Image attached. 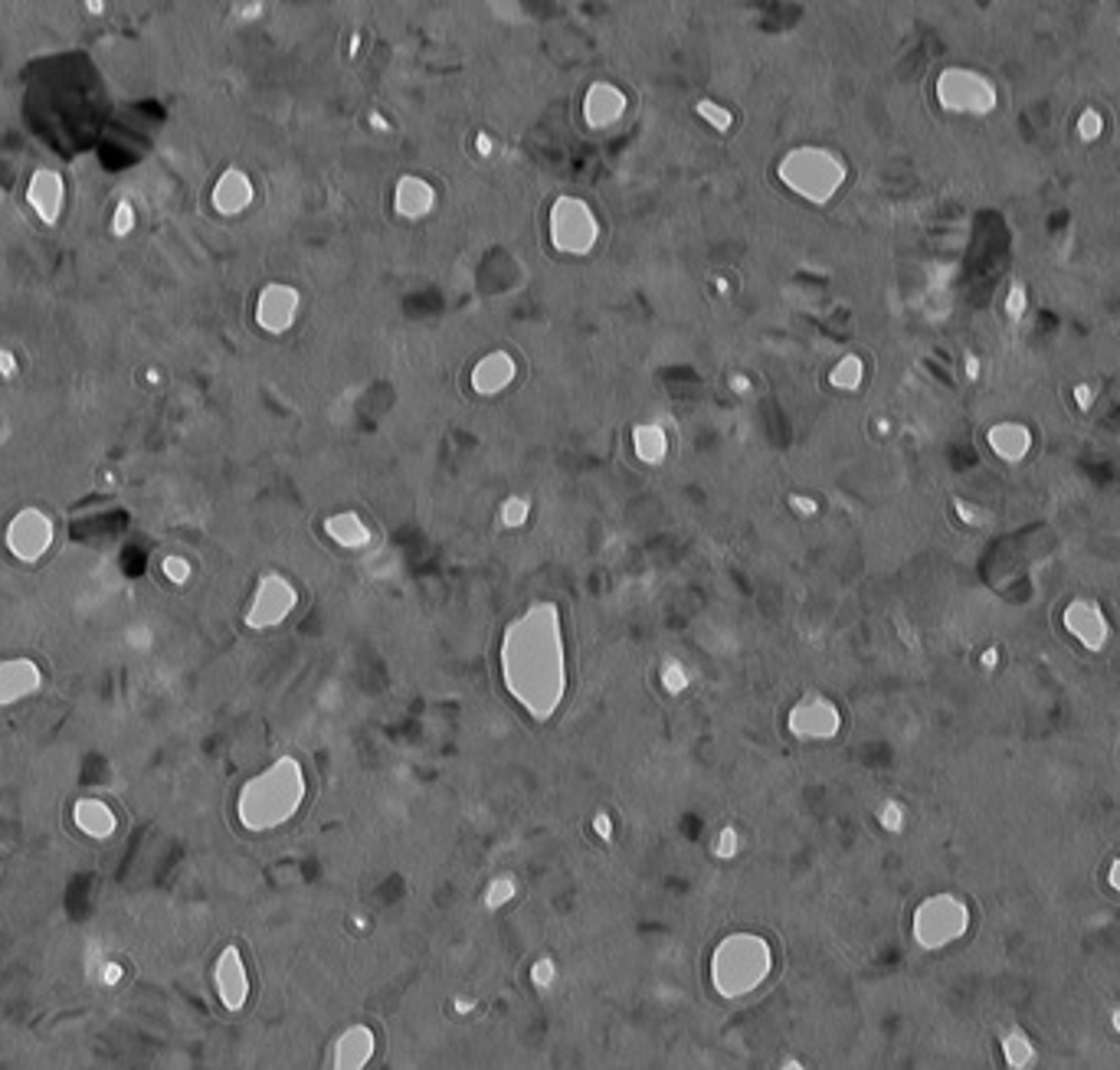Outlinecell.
I'll return each mask as SVG.
<instances>
[{"mask_svg":"<svg viewBox=\"0 0 1120 1070\" xmlns=\"http://www.w3.org/2000/svg\"><path fill=\"white\" fill-rule=\"evenodd\" d=\"M937 99L953 112H980L993 102V89L976 72L947 70L937 82Z\"/></svg>","mask_w":1120,"mask_h":1070,"instance_id":"6","label":"cell"},{"mask_svg":"<svg viewBox=\"0 0 1120 1070\" xmlns=\"http://www.w3.org/2000/svg\"><path fill=\"white\" fill-rule=\"evenodd\" d=\"M262 14V4H246L243 7V20H253V16Z\"/></svg>","mask_w":1120,"mask_h":1070,"instance_id":"28","label":"cell"},{"mask_svg":"<svg viewBox=\"0 0 1120 1070\" xmlns=\"http://www.w3.org/2000/svg\"><path fill=\"white\" fill-rule=\"evenodd\" d=\"M216 988H220L226 1009H239L246 1001V988L249 986H246V972L236 949H223L220 963H216Z\"/></svg>","mask_w":1120,"mask_h":1070,"instance_id":"15","label":"cell"},{"mask_svg":"<svg viewBox=\"0 0 1120 1070\" xmlns=\"http://www.w3.org/2000/svg\"><path fill=\"white\" fill-rule=\"evenodd\" d=\"M122 976H125V969L118 963L102 966V982H105V986H118V982H122Z\"/></svg>","mask_w":1120,"mask_h":1070,"instance_id":"24","label":"cell"},{"mask_svg":"<svg viewBox=\"0 0 1120 1070\" xmlns=\"http://www.w3.org/2000/svg\"><path fill=\"white\" fill-rule=\"evenodd\" d=\"M7 547L16 560L37 563L53 547V518L39 508H24L7 524Z\"/></svg>","mask_w":1120,"mask_h":1070,"instance_id":"5","label":"cell"},{"mask_svg":"<svg viewBox=\"0 0 1120 1070\" xmlns=\"http://www.w3.org/2000/svg\"><path fill=\"white\" fill-rule=\"evenodd\" d=\"M599 223L584 200L560 197L551 207V243L567 256H587L597 246Z\"/></svg>","mask_w":1120,"mask_h":1070,"instance_id":"4","label":"cell"},{"mask_svg":"<svg viewBox=\"0 0 1120 1070\" xmlns=\"http://www.w3.org/2000/svg\"><path fill=\"white\" fill-rule=\"evenodd\" d=\"M626 93H622L620 85L613 82H593L584 95V122L590 128L603 131V128H613L622 115H626Z\"/></svg>","mask_w":1120,"mask_h":1070,"instance_id":"9","label":"cell"},{"mask_svg":"<svg viewBox=\"0 0 1120 1070\" xmlns=\"http://www.w3.org/2000/svg\"><path fill=\"white\" fill-rule=\"evenodd\" d=\"M112 230H115V236H128V233L135 230V210H131L128 200H122V203L115 207V216H112Z\"/></svg>","mask_w":1120,"mask_h":1070,"instance_id":"21","label":"cell"},{"mask_svg":"<svg viewBox=\"0 0 1120 1070\" xmlns=\"http://www.w3.org/2000/svg\"><path fill=\"white\" fill-rule=\"evenodd\" d=\"M1074 397H1078V403H1082V406H1091V390H1088V387H1078V393H1074Z\"/></svg>","mask_w":1120,"mask_h":1070,"instance_id":"31","label":"cell"},{"mask_svg":"<svg viewBox=\"0 0 1120 1070\" xmlns=\"http://www.w3.org/2000/svg\"><path fill=\"white\" fill-rule=\"evenodd\" d=\"M299 314V291L289 285H266L256 301V322L272 334H282Z\"/></svg>","mask_w":1120,"mask_h":1070,"instance_id":"10","label":"cell"},{"mask_svg":"<svg viewBox=\"0 0 1120 1070\" xmlns=\"http://www.w3.org/2000/svg\"><path fill=\"white\" fill-rule=\"evenodd\" d=\"M1065 628L1084 645V649L1097 651L1104 649L1107 635H1111V626H1107L1104 612L1101 606L1091 603V599H1074L1071 606L1065 609Z\"/></svg>","mask_w":1120,"mask_h":1070,"instance_id":"8","label":"cell"},{"mask_svg":"<svg viewBox=\"0 0 1120 1070\" xmlns=\"http://www.w3.org/2000/svg\"><path fill=\"white\" fill-rule=\"evenodd\" d=\"M27 200H30L33 213L39 220L53 226L62 213V200H66V184H62V177L56 170H37L30 177V187H27Z\"/></svg>","mask_w":1120,"mask_h":1070,"instance_id":"12","label":"cell"},{"mask_svg":"<svg viewBox=\"0 0 1120 1070\" xmlns=\"http://www.w3.org/2000/svg\"><path fill=\"white\" fill-rule=\"evenodd\" d=\"M1114 1032L1120 1034V1011H1114Z\"/></svg>","mask_w":1120,"mask_h":1070,"instance_id":"32","label":"cell"},{"mask_svg":"<svg viewBox=\"0 0 1120 1070\" xmlns=\"http://www.w3.org/2000/svg\"><path fill=\"white\" fill-rule=\"evenodd\" d=\"M1107 884L1114 887V890H1120V861H1114L1111 864V874H1107Z\"/></svg>","mask_w":1120,"mask_h":1070,"instance_id":"27","label":"cell"},{"mask_svg":"<svg viewBox=\"0 0 1120 1070\" xmlns=\"http://www.w3.org/2000/svg\"><path fill=\"white\" fill-rule=\"evenodd\" d=\"M776 177H780L793 193L809 200V203H826V200L842 187L845 164H842V158L832 154L829 147L806 145L783 158L780 168H776Z\"/></svg>","mask_w":1120,"mask_h":1070,"instance_id":"1","label":"cell"},{"mask_svg":"<svg viewBox=\"0 0 1120 1070\" xmlns=\"http://www.w3.org/2000/svg\"><path fill=\"white\" fill-rule=\"evenodd\" d=\"M85 10H89V14H95V16H99L102 10H105V0H85Z\"/></svg>","mask_w":1120,"mask_h":1070,"instance_id":"30","label":"cell"},{"mask_svg":"<svg viewBox=\"0 0 1120 1070\" xmlns=\"http://www.w3.org/2000/svg\"><path fill=\"white\" fill-rule=\"evenodd\" d=\"M0 374H4V377L16 374V357L10 351H4V347H0Z\"/></svg>","mask_w":1120,"mask_h":1070,"instance_id":"25","label":"cell"},{"mask_svg":"<svg viewBox=\"0 0 1120 1070\" xmlns=\"http://www.w3.org/2000/svg\"><path fill=\"white\" fill-rule=\"evenodd\" d=\"M292 589L289 583L279 580V576H266L256 589V599H253V609H249V626L253 628H266V626H276L282 619L285 612L292 609Z\"/></svg>","mask_w":1120,"mask_h":1070,"instance_id":"11","label":"cell"},{"mask_svg":"<svg viewBox=\"0 0 1120 1070\" xmlns=\"http://www.w3.org/2000/svg\"><path fill=\"white\" fill-rule=\"evenodd\" d=\"M970 926V907L953 894H937L921 903L914 917V936L928 949H940L957 943Z\"/></svg>","mask_w":1120,"mask_h":1070,"instance_id":"3","label":"cell"},{"mask_svg":"<svg viewBox=\"0 0 1120 1070\" xmlns=\"http://www.w3.org/2000/svg\"><path fill=\"white\" fill-rule=\"evenodd\" d=\"M698 115L705 118V122L711 125V128H718V131H728L730 125H734V115H730L728 108L718 105V102H711V99H701V102H698Z\"/></svg>","mask_w":1120,"mask_h":1070,"instance_id":"20","label":"cell"},{"mask_svg":"<svg viewBox=\"0 0 1120 1070\" xmlns=\"http://www.w3.org/2000/svg\"><path fill=\"white\" fill-rule=\"evenodd\" d=\"M859 377H862V364L855 357H849V360H842V367L836 370V377H832V380H836L839 387H855V383H859Z\"/></svg>","mask_w":1120,"mask_h":1070,"instance_id":"23","label":"cell"},{"mask_svg":"<svg viewBox=\"0 0 1120 1070\" xmlns=\"http://www.w3.org/2000/svg\"><path fill=\"white\" fill-rule=\"evenodd\" d=\"M161 570H164V576H168L170 583H187V580H191V563H187L184 557H164Z\"/></svg>","mask_w":1120,"mask_h":1070,"instance_id":"22","label":"cell"},{"mask_svg":"<svg viewBox=\"0 0 1120 1070\" xmlns=\"http://www.w3.org/2000/svg\"><path fill=\"white\" fill-rule=\"evenodd\" d=\"M508 377H511V360L495 354V357H489L482 367L476 370V387L478 390H499V387L508 383Z\"/></svg>","mask_w":1120,"mask_h":1070,"instance_id":"18","label":"cell"},{"mask_svg":"<svg viewBox=\"0 0 1120 1070\" xmlns=\"http://www.w3.org/2000/svg\"><path fill=\"white\" fill-rule=\"evenodd\" d=\"M882 822H884L888 828H901V809H898V805H884Z\"/></svg>","mask_w":1120,"mask_h":1070,"instance_id":"26","label":"cell"},{"mask_svg":"<svg viewBox=\"0 0 1120 1070\" xmlns=\"http://www.w3.org/2000/svg\"><path fill=\"white\" fill-rule=\"evenodd\" d=\"M253 203V180L243 174V170L230 168L226 174H220L214 187V207L223 216H236Z\"/></svg>","mask_w":1120,"mask_h":1070,"instance_id":"14","label":"cell"},{"mask_svg":"<svg viewBox=\"0 0 1120 1070\" xmlns=\"http://www.w3.org/2000/svg\"><path fill=\"white\" fill-rule=\"evenodd\" d=\"M433 200H436V193L423 177L410 174L397 184V213L407 216V220H423L433 210Z\"/></svg>","mask_w":1120,"mask_h":1070,"instance_id":"16","label":"cell"},{"mask_svg":"<svg viewBox=\"0 0 1120 1070\" xmlns=\"http://www.w3.org/2000/svg\"><path fill=\"white\" fill-rule=\"evenodd\" d=\"M295 799H299V780H295L292 766L282 763L243 789L239 818L246 828H269L292 812Z\"/></svg>","mask_w":1120,"mask_h":1070,"instance_id":"2","label":"cell"},{"mask_svg":"<svg viewBox=\"0 0 1120 1070\" xmlns=\"http://www.w3.org/2000/svg\"><path fill=\"white\" fill-rule=\"evenodd\" d=\"M72 822H76V828L82 835L99 838V841L112 838V835L118 832V815L112 812V805L102 802V799H79V802L72 805Z\"/></svg>","mask_w":1120,"mask_h":1070,"instance_id":"13","label":"cell"},{"mask_svg":"<svg viewBox=\"0 0 1120 1070\" xmlns=\"http://www.w3.org/2000/svg\"><path fill=\"white\" fill-rule=\"evenodd\" d=\"M990 445L1003 455V459H1009V462L1022 459L1028 449V432L1022 426H1016V422H1003V426H996L990 432Z\"/></svg>","mask_w":1120,"mask_h":1070,"instance_id":"17","label":"cell"},{"mask_svg":"<svg viewBox=\"0 0 1120 1070\" xmlns=\"http://www.w3.org/2000/svg\"><path fill=\"white\" fill-rule=\"evenodd\" d=\"M996 661H999V651H996V649H986V651H983V665H986V668H993Z\"/></svg>","mask_w":1120,"mask_h":1070,"instance_id":"29","label":"cell"},{"mask_svg":"<svg viewBox=\"0 0 1120 1070\" xmlns=\"http://www.w3.org/2000/svg\"><path fill=\"white\" fill-rule=\"evenodd\" d=\"M39 688H43V668L33 658L20 655L0 661V707H14Z\"/></svg>","mask_w":1120,"mask_h":1070,"instance_id":"7","label":"cell"},{"mask_svg":"<svg viewBox=\"0 0 1120 1070\" xmlns=\"http://www.w3.org/2000/svg\"><path fill=\"white\" fill-rule=\"evenodd\" d=\"M1003 1054L1009 1067H1028V1064L1036 1061V1047H1032V1041L1022 1032H1009L1003 1038Z\"/></svg>","mask_w":1120,"mask_h":1070,"instance_id":"19","label":"cell"}]
</instances>
